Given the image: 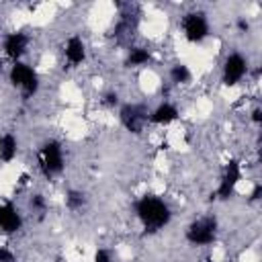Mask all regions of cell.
<instances>
[{
  "label": "cell",
  "mask_w": 262,
  "mask_h": 262,
  "mask_svg": "<svg viewBox=\"0 0 262 262\" xmlns=\"http://www.w3.org/2000/svg\"><path fill=\"white\" fill-rule=\"evenodd\" d=\"M8 80H10V84H12L14 88H18L27 98L33 96V94L39 90V76H37V72H35L29 63H25V61H14V63H12V68H10V72H8Z\"/></svg>",
  "instance_id": "2"
},
{
  "label": "cell",
  "mask_w": 262,
  "mask_h": 262,
  "mask_svg": "<svg viewBox=\"0 0 262 262\" xmlns=\"http://www.w3.org/2000/svg\"><path fill=\"white\" fill-rule=\"evenodd\" d=\"M217 239V219L201 217L186 227V242L192 246H211Z\"/></svg>",
  "instance_id": "4"
},
{
  "label": "cell",
  "mask_w": 262,
  "mask_h": 262,
  "mask_svg": "<svg viewBox=\"0 0 262 262\" xmlns=\"http://www.w3.org/2000/svg\"><path fill=\"white\" fill-rule=\"evenodd\" d=\"M149 59H151L149 49H145V47H131L129 53H127V61L125 63L129 68H139V66H145Z\"/></svg>",
  "instance_id": "14"
},
{
  "label": "cell",
  "mask_w": 262,
  "mask_h": 262,
  "mask_svg": "<svg viewBox=\"0 0 262 262\" xmlns=\"http://www.w3.org/2000/svg\"><path fill=\"white\" fill-rule=\"evenodd\" d=\"M260 196H262V184H256L252 188V192H250V201H258Z\"/></svg>",
  "instance_id": "20"
},
{
  "label": "cell",
  "mask_w": 262,
  "mask_h": 262,
  "mask_svg": "<svg viewBox=\"0 0 262 262\" xmlns=\"http://www.w3.org/2000/svg\"><path fill=\"white\" fill-rule=\"evenodd\" d=\"M23 227V217L18 209L12 203H2L0 205V231L2 233H16Z\"/></svg>",
  "instance_id": "10"
},
{
  "label": "cell",
  "mask_w": 262,
  "mask_h": 262,
  "mask_svg": "<svg viewBox=\"0 0 262 262\" xmlns=\"http://www.w3.org/2000/svg\"><path fill=\"white\" fill-rule=\"evenodd\" d=\"M246 74H248V59L237 51L229 53L221 68V82L231 88V86H237L246 78Z\"/></svg>",
  "instance_id": "5"
},
{
  "label": "cell",
  "mask_w": 262,
  "mask_h": 262,
  "mask_svg": "<svg viewBox=\"0 0 262 262\" xmlns=\"http://www.w3.org/2000/svg\"><path fill=\"white\" fill-rule=\"evenodd\" d=\"M63 57H66V61H68L70 66H80V63H84V59H86V45H84L82 37L72 35V37L66 41V45H63Z\"/></svg>",
  "instance_id": "11"
},
{
  "label": "cell",
  "mask_w": 262,
  "mask_h": 262,
  "mask_svg": "<svg viewBox=\"0 0 262 262\" xmlns=\"http://www.w3.org/2000/svg\"><path fill=\"white\" fill-rule=\"evenodd\" d=\"M252 119H254V123H260L262 121V111L260 108H254L252 111Z\"/></svg>",
  "instance_id": "21"
},
{
  "label": "cell",
  "mask_w": 262,
  "mask_h": 262,
  "mask_svg": "<svg viewBox=\"0 0 262 262\" xmlns=\"http://www.w3.org/2000/svg\"><path fill=\"white\" fill-rule=\"evenodd\" d=\"M0 262H16V256L10 248L6 246H0Z\"/></svg>",
  "instance_id": "18"
},
{
  "label": "cell",
  "mask_w": 262,
  "mask_h": 262,
  "mask_svg": "<svg viewBox=\"0 0 262 262\" xmlns=\"http://www.w3.org/2000/svg\"><path fill=\"white\" fill-rule=\"evenodd\" d=\"M135 215L147 231H158V229L166 227L172 219V211H170L168 203L156 194H143L141 199H137Z\"/></svg>",
  "instance_id": "1"
},
{
  "label": "cell",
  "mask_w": 262,
  "mask_h": 262,
  "mask_svg": "<svg viewBox=\"0 0 262 262\" xmlns=\"http://www.w3.org/2000/svg\"><path fill=\"white\" fill-rule=\"evenodd\" d=\"M170 80L174 84H188L192 80V72L186 63H174L170 68Z\"/></svg>",
  "instance_id": "15"
},
{
  "label": "cell",
  "mask_w": 262,
  "mask_h": 262,
  "mask_svg": "<svg viewBox=\"0 0 262 262\" xmlns=\"http://www.w3.org/2000/svg\"><path fill=\"white\" fill-rule=\"evenodd\" d=\"M147 117H149V113L141 104H125L119 111V119L129 133H141L143 125L147 123Z\"/></svg>",
  "instance_id": "8"
},
{
  "label": "cell",
  "mask_w": 262,
  "mask_h": 262,
  "mask_svg": "<svg viewBox=\"0 0 262 262\" xmlns=\"http://www.w3.org/2000/svg\"><path fill=\"white\" fill-rule=\"evenodd\" d=\"M182 35L188 43H203L209 37V20L203 12H188L182 18Z\"/></svg>",
  "instance_id": "6"
},
{
  "label": "cell",
  "mask_w": 262,
  "mask_h": 262,
  "mask_svg": "<svg viewBox=\"0 0 262 262\" xmlns=\"http://www.w3.org/2000/svg\"><path fill=\"white\" fill-rule=\"evenodd\" d=\"M18 154V141L12 133H2L0 135V162L10 164Z\"/></svg>",
  "instance_id": "13"
},
{
  "label": "cell",
  "mask_w": 262,
  "mask_h": 262,
  "mask_svg": "<svg viewBox=\"0 0 262 262\" xmlns=\"http://www.w3.org/2000/svg\"><path fill=\"white\" fill-rule=\"evenodd\" d=\"M178 119V108L174 106V104H170V102H162V104H158L151 113H149V117H147V123H151V125H170V123H174Z\"/></svg>",
  "instance_id": "12"
},
{
  "label": "cell",
  "mask_w": 262,
  "mask_h": 262,
  "mask_svg": "<svg viewBox=\"0 0 262 262\" xmlns=\"http://www.w3.org/2000/svg\"><path fill=\"white\" fill-rule=\"evenodd\" d=\"M242 180V164L239 160H229L223 168V174H221V180H219V186H217V196L219 199H229L235 190V186L239 184Z\"/></svg>",
  "instance_id": "7"
},
{
  "label": "cell",
  "mask_w": 262,
  "mask_h": 262,
  "mask_svg": "<svg viewBox=\"0 0 262 262\" xmlns=\"http://www.w3.org/2000/svg\"><path fill=\"white\" fill-rule=\"evenodd\" d=\"M94 262H113V254L106 248H98L94 252Z\"/></svg>",
  "instance_id": "17"
},
{
  "label": "cell",
  "mask_w": 262,
  "mask_h": 262,
  "mask_svg": "<svg viewBox=\"0 0 262 262\" xmlns=\"http://www.w3.org/2000/svg\"><path fill=\"white\" fill-rule=\"evenodd\" d=\"M66 205H68V209L78 211V209L84 205V194H82L80 190H70L68 196H66Z\"/></svg>",
  "instance_id": "16"
},
{
  "label": "cell",
  "mask_w": 262,
  "mask_h": 262,
  "mask_svg": "<svg viewBox=\"0 0 262 262\" xmlns=\"http://www.w3.org/2000/svg\"><path fill=\"white\" fill-rule=\"evenodd\" d=\"M203 262H215V260H213V258H205Z\"/></svg>",
  "instance_id": "23"
},
{
  "label": "cell",
  "mask_w": 262,
  "mask_h": 262,
  "mask_svg": "<svg viewBox=\"0 0 262 262\" xmlns=\"http://www.w3.org/2000/svg\"><path fill=\"white\" fill-rule=\"evenodd\" d=\"M237 25H239V29H242V31H244V29H248V23H246V20H244V18H242V20H239V23H237Z\"/></svg>",
  "instance_id": "22"
},
{
  "label": "cell",
  "mask_w": 262,
  "mask_h": 262,
  "mask_svg": "<svg viewBox=\"0 0 262 262\" xmlns=\"http://www.w3.org/2000/svg\"><path fill=\"white\" fill-rule=\"evenodd\" d=\"M27 47H29V37L23 31L8 33L4 37V43H2V49H4L6 57H10L12 61H20V57L27 51Z\"/></svg>",
  "instance_id": "9"
},
{
  "label": "cell",
  "mask_w": 262,
  "mask_h": 262,
  "mask_svg": "<svg viewBox=\"0 0 262 262\" xmlns=\"http://www.w3.org/2000/svg\"><path fill=\"white\" fill-rule=\"evenodd\" d=\"M63 166H66V162H63V147H61V143L55 141V139L45 141L43 147L39 149V168H41V172L47 178H51V176L59 174L63 170Z\"/></svg>",
  "instance_id": "3"
},
{
  "label": "cell",
  "mask_w": 262,
  "mask_h": 262,
  "mask_svg": "<svg viewBox=\"0 0 262 262\" xmlns=\"http://www.w3.org/2000/svg\"><path fill=\"white\" fill-rule=\"evenodd\" d=\"M31 207H35V209L43 211V209H45V199H43L41 194H35V196L31 199Z\"/></svg>",
  "instance_id": "19"
}]
</instances>
